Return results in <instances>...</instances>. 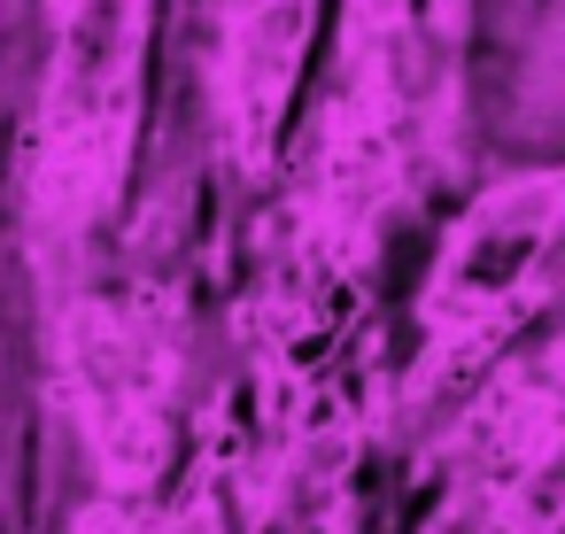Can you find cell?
Here are the masks:
<instances>
[{"mask_svg": "<svg viewBox=\"0 0 565 534\" xmlns=\"http://www.w3.org/2000/svg\"><path fill=\"white\" fill-rule=\"evenodd\" d=\"M310 9L318 0H217V125L241 171L264 163L295 102L302 55H310Z\"/></svg>", "mask_w": 565, "mask_h": 534, "instance_id": "obj_2", "label": "cell"}, {"mask_svg": "<svg viewBox=\"0 0 565 534\" xmlns=\"http://www.w3.org/2000/svg\"><path fill=\"white\" fill-rule=\"evenodd\" d=\"M156 0H47V71L32 125V217L94 225L117 210L140 125Z\"/></svg>", "mask_w": 565, "mask_h": 534, "instance_id": "obj_1", "label": "cell"}]
</instances>
